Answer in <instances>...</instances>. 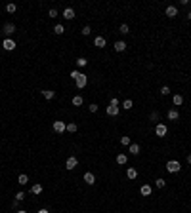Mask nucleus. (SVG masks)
Returning a JSON list of instances; mask_svg holds the SVG:
<instances>
[{
  "instance_id": "1",
  "label": "nucleus",
  "mask_w": 191,
  "mask_h": 213,
  "mask_svg": "<svg viewBox=\"0 0 191 213\" xmlns=\"http://www.w3.org/2000/svg\"><path fill=\"white\" fill-rule=\"evenodd\" d=\"M180 169H182V166H180L178 160H168L166 162V171L168 173H178Z\"/></svg>"
},
{
  "instance_id": "2",
  "label": "nucleus",
  "mask_w": 191,
  "mask_h": 213,
  "mask_svg": "<svg viewBox=\"0 0 191 213\" xmlns=\"http://www.w3.org/2000/svg\"><path fill=\"white\" fill-rule=\"evenodd\" d=\"M52 127H54V131H55V133H63V131H67V124H65V122H61V120H55Z\"/></svg>"
},
{
  "instance_id": "3",
  "label": "nucleus",
  "mask_w": 191,
  "mask_h": 213,
  "mask_svg": "<svg viewBox=\"0 0 191 213\" xmlns=\"http://www.w3.org/2000/svg\"><path fill=\"white\" fill-rule=\"evenodd\" d=\"M75 84H76V88H79V90L86 88V84H88V76L80 73V76H79V78H76V80H75Z\"/></svg>"
},
{
  "instance_id": "4",
  "label": "nucleus",
  "mask_w": 191,
  "mask_h": 213,
  "mask_svg": "<svg viewBox=\"0 0 191 213\" xmlns=\"http://www.w3.org/2000/svg\"><path fill=\"white\" fill-rule=\"evenodd\" d=\"M155 133H157V137H164L168 133L166 124H157V126H155Z\"/></svg>"
},
{
  "instance_id": "5",
  "label": "nucleus",
  "mask_w": 191,
  "mask_h": 213,
  "mask_svg": "<svg viewBox=\"0 0 191 213\" xmlns=\"http://www.w3.org/2000/svg\"><path fill=\"white\" fill-rule=\"evenodd\" d=\"M76 166H79V158H76V156H69L67 162H65V167L71 171V169H75Z\"/></svg>"
},
{
  "instance_id": "6",
  "label": "nucleus",
  "mask_w": 191,
  "mask_h": 213,
  "mask_svg": "<svg viewBox=\"0 0 191 213\" xmlns=\"http://www.w3.org/2000/svg\"><path fill=\"white\" fill-rule=\"evenodd\" d=\"M2 32L6 34V36H12V34L16 32V25H13V23H4V27H2Z\"/></svg>"
},
{
  "instance_id": "7",
  "label": "nucleus",
  "mask_w": 191,
  "mask_h": 213,
  "mask_svg": "<svg viewBox=\"0 0 191 213\" xmlns=\"http://www.w3.org/2000/svg\"><path fill=\"white\" fill-rule=\"evenodd\" d=\"M2 46H4V49H6V52H12V49H16V42H13L12 38H4Z\"/></svg>"
},
{
  "instance_id": "8",
  "label": "nucleus",
  "mask_w": 191,
  "mask_h": 213,
  "mask_svg": "<svg viewBox=\"0 0 191 213\" xmlns=\"http://www.w3.org/2000/svg\"><path fill=\"white\" fill-rule=\"evenodd\" d=\"M166 118L170 120V122H176V120L180 118V112H178V109H170V110L166 112Z\"/></svg>"
},
{
  "instance_id": "9",
  "label": "nucleus",
  "mask_w": 191,
  "mask_h": 213,
  "mask_svg": "<svg viewBox=\"0 0 191 213\" xmlns=\"http://www.w3.org/2000/svg\"><path fill=\"white\" fill-rule=\"evenodd\" d=\"M84 183H86V184H94L96 183V175L92 171H86V173H84Z\"/></svg>"
},
{
  "instance_id": "10",
  "label": "nucleus",
  "mask_w": 191,
  "mask_h": 213,
  "mask_svg": "<svg viewBox=\"0 0 191 213\" xmlns=\"http://www.w3.org/2000/svg\"><path fill=\"white\" fill-rule=\"evenodd\" d=\"M140 192H141V196H149L153 192V187H151V184H141Z\"/></svg>"
},
{
  "instance_id": "11",
  "label": "nucleus",
  "mask_w": 191,
  "mask_h": 213,
  "mask_svg": "<svg viewBox=\"0 0 191 213\" xmlns=\"http://www.w3.org/2000/svg\"><path fill=\"white\" fill-rule=\"evenodd\" d=\"M63 17H65L67 21L75 19V10H73V8H65V10H63Z\"/></svg>"
},
{
  "instance_id": "12",
  "label": "nucleus",
  "mask_w": 191,
  "mask_h": 213,
  "mask_svg": "<svg viewBox=\"0 0 191 213\" xmlns=\"http://www.w3.org/2000/svg\"><path fill=\"white\" fill-rule=\"evenodd\" d=\"M42 190H44V187H42L40 183H34L31 187V194H42Z\"/></svg>"
},
{
  "instance_id": "13",
  "label": "nucleus",
  "mask_w": 191,
  "mask_h": 213,
  "mask_svg": "<svg viewBox=\"0 0 191 213\" xmlns=\"http://www.w3.org/2000/svg\"><path fill=\"white\" fill-rule=\"evenodd\" d=\"M126 177H128V179H136V177H138V169L136 167H126Z\"/></svg>"
},
{
  "instance_id": "14",
  "label": "nucleus",
  "mask_w": 191,
  "mask_h": 213,
  "mask_svg": "<svg viewBox=\"0 0 191 213\" xmlns=\"http://www.w3.org/2000/svg\"><path fill=\"white\" fill-rule=\"evenodd\" d=\"M166 15L174 19L176 15H178V8H176V6H168V8H166Z\"/></svg>"
},
{
  "instance_id": "15",
  "label": "nucleus",
  "mask_w": 191,
  "mask_h": 213,
  "mask_svg": "<svg viewBox=\"0 0 191 213\" xmlns=\"http://www.w3.org/2000/svg\"><path fill=\"white\" fill-rule=\"evenodd\" d=\"M42 97L48 99V101H52V99L55 97V91H52V90H42Z\"/></svg>"
},
{
  "instance_id": "16",
  "label": "nucleus",
  "mask_w": 191,
  "mask_h": 213,
  "mask_svg": "<svg viewBox=\"0 0 191 213\" xmlns=\"http://www.w3.org/2000/svg\"><path fill=\"white\" fill-rule=\"evenodd\" d=\"M105 112H107V116H117L118 114V106H107V109H105Z\"/></svg>"
},
{
  "instance_id": "17",
  "label": "nucleus",
  "mask_w": 191,
  "mask_h": 213,
  "mask_svg": "<svg viewBox=\"0 0 191 213\" xmlns=\"http://www.w3.org/2000/svg\"><path fill=\"white\" fill-rule=\"evenodd\" d=\"M128 152H130L132 156H138V154H140V145H138V143H132L130 148H128Z\"/></svg>"
},
{
  "instance_id": "18",
  "label": "nucleus",
  "mask_w": 191,
  "mask_h": 213,
  "mask_svg": "<svg viewBox=\"0 0 191 213\" xmlns=\"http://www.w3.org/2000/svg\"><path fill=\"white\" fill-rule=\"evenodd\" d=\"M94 46L96 48H105V38L103 36H96L94 38Z\"/></svg>"
},
{
  "instance_id": "19",
  "label": "nucleus",
  "mask_w": 191,
  "mask_h": 213,
  "mask_svg": "<svg viewBox=\"0 0 191 213\" xmlns=\"http://www.w3.org/2000/svg\"><path fill=\"white\" fill-rule=\"evenodd\" d=\"M115 49H117V52H124V49H126V42L124 40H117L115 42Z\"/></svg>"
},
{
  "instance_id": "20",
  "label": "nucleus",
  "mask_w": 191,
  "mask_h": 213,
  "mask_svg": "<svg viewBox=\"0 0 191 213\" xmlns=\"http://www.w3.org/2000/svg\"><path fill=\"white\" fill-rule=\"evenodd\" d=\"M126 162H128V156L126 154H117V164L118 166H124Z\"/></svg>"
},
{
  "instance_id": "21",
  "label": "nucleus",
  "mask_w": 191,
  "mask_h": 213,
  "mask_svg": "<svg viewBox=\"0 0 191 213\" xmlns=\"http://www.w3.org/2000/svg\"><path fill=\"white\" fill-rule=\"evenodd\" d=\"M172 103H174L176 106H180V105L183 103V97H182L180 93H174V95H172Z\"/></svg>"
},
{
  "instance_id": "22",
  "label": "nucleus",
  "mask_w": 191,
  "mask_h": 213,
  "mask_svg": "<svg viewBox=\"0 0 191 213\" xmlns=\"http://www.w3.org/2000/svg\"><path fill=\"white\" fill-rule=\"evenodd\" d=\"M17 183H19V184H27V183H29V175H27V173H19Z\"/></svg>"
},
{
  "instance_id": "23",
  "label": "nucleus",
  "mask_w": 191,
  "mask_h": 213,
  "mask_svg": "<svg viewBox=\"0 0 191 213\" xmlns=\"http://www.w3.org/2000/svg\"><path fill=\"white\" fill-rule=\"evenodd\" d=\"M82 103H84L82 95H75V97H73V105H75V106H82Z\"/></svg>"
},
{
  "instance_id": "24",
  "label": "nucleus",
  "mask_w": 191,
  "mask_h": 213,
  "mask_svg": "<svg viewBox=\"0 0 191 213\" xmlns=\"http://www.w3.org/2000/svg\"><path fill=\"white\" fill-rule=\"evenodd\" d=\"M134 106V103H132V99H124L122 101V109H126V110H130Z\"/></svg>"
},
{
  "instance_id": "25",
  "label": "nucleus",
  "mask_w": 191,
  "mask_h": 213,
  "mask_svg": "<svg viewBox=\"0 0 191 213\" xmlns=\"http://www.w3.org/2000/svg\"><path fill=\"white\" fill-rule=\"evenodd\" d=\"M54 32H55V34H63V32H65V27H63L61 23H58V25L54 27Z\"/></svg>"
},
{
  "instance_id": "26",
  "label": "nucleus",
  "mask_w": 191,
  "mask_h": 213,
  "mask_svg": "<svg viewBox=\"0 0 191 213\" xmlns=\"http://www.w3.org/2000/svg\"><path fill=\"white\" fill-rule=\"evenodd\" d=\"M118 32H121V34H128L130 32V27L126 25V23H122L121 27H118Z\"/></svg>"
},
{
  "instance_id": "27",
  "label": "nucleus",
  "mask_w": 191,
  "mask_h": 213,
  "mask_svg": "<svg viewBox=\"0 0 191 213\" xmlns=\"http://www.w3.org/2000/svg\"><path fill=\"white\" fill-rule=\"evenodd\" d=\"M76 130H79V126H76L75 122H71V124H67V131H69V133H76Z\"/></svg>"
},
{
  "instance_id": "28",
  "label": "nucleus",
  "mask_w": 191,
  "mask_h": 213,
  "mask_svg": "<svg viewBox=\"0 0 191 213\" xmlns=\"http://www.w3.org/2000/svg\"><path fill=\"white\" fill-rule=\"evenodd\" d=\"M86 65H88V61L84 59V57H79V59H76V67L82 69V67H86Z\"/></svg>"
},
{
  "instance_id": "29",
  "label": "nucleus",
  "mask_w": 191,
  "mask_h": 213,
  "mask_svg": "<svg viewBox=\"0 0 191 213\" xmlns=\"http://www.w3.org/2000/svg\"><path fill=\"white\" fill-rule=\"evenodd\" d=\"M121 145H124V147H130V145H132L130 137H126V135H124V137H121Z\"/></svg>"
},
{
  "instance_id": "30",
  "label": "nucleus",
  "mask_w": 191,
  "mask_h": 213,
  "mask_svg": "<svg viewBox=\"0 0 191 213\" xmlns=\"http://www.w3.org/2000/svg\"><path fill=\"white\" fill-rule=\"evenodd\" d=\"M164 184H166L164 179H157V181H155V187H157V188H164Z\"/></svg>"
},
{
  "instance_id": "31",
  "label": "nucleus",
  "mask_w": 191,
  "mask_h": 213,
  "mask_svg": "<svg viewBox=\"0 0 191 213\" xmlns=\"http://www.w3.org/2000/svg\"><path fill=\"white\" fill-rule=\"evenodd\" d=\"M149 120L157 124V122H159V112H151V114H149Z\"/></svg>"
},
{
  "instance_id": "32",
  "label": "nucleus",
  "mask_w": 191,
  "mask_h": 213,
  "mask_svg": "<svg viewBox=\"0 0 191 213\" xmlns=\"http://www.w3.org/2000/svg\"><path fill=\"white\" fill-rule=\"evenodd\" d=\"M25 200V192H21V190H19V192L16 194V202H23Z\"/></svg>"
},
{
  "instance_id": "33",
  "label": "nucleus",
  "mask_w": 191,
  "mask_h": 213,
  "mask_svg": "<svg viewBox=\"0 0 191 213\" xmlns=\"http://www.w3.org/2000/svg\"><path fill=\"white\" fill-rule=\"evenodd\" d=\"M79 76H80V70H76V69H75V70H71V78H73V80H76Z\"/></svg>"
},
{
  "instance_id": "34",
  "label": "nucleus",
  "mask_w": 191,
  "mask_h": 213,
  "mask_svg": "<svg viewBox=\"0 0 191 213\" xmlns=\"http://www.w3.org/2000/svg\"><path fill=\"white\" fill-rule=\"evenodd\" d=\"M168 93H170V88H168V86H162V88H161V95H168Z\"/></svg>"
},
{
  "instance_id": "35",
  "label": "nucleus",
  "mask_w": 191,
  "mask_h": 213,
  "mask_svg": "<svg viewBox=\"0 0 191 213\" xmlns=\"http://www.w3.org/2000/svg\"><path fill=\"white\" fill-rule=\"evenodd\" d=\"M6 12H8V13H13V12H16V4H8V6H6Z\"/></svg>"
},
{
  "instance_id": "36",
  "label": "nucleus",
  "mask_w": 191,
  "mask_h": 213,
  "mask_svg": "<svg viewBox=\"0 0 191 213\" xmlns=\"http://www.w3.org/2000/svg\"><path fill=\"white\" fill-rule=\"evenodd\" d=\"M97 109H100V106H97L96 103H92V105H88V110H90V112H97Z\"/></svg>"
},
{
  "instance_id": "37",
  "label": "nucleus",
  "mask_w": 191,
  "mask_h": 213,
  "mask_svg": "<svg viewBox=\"0 0 191 213\" xmlns=\"http://www.w3.org/2000/svg\"><path fill=\"white\" fill-rule=\"evenodd\" d=\"M48 15H50V19H54V17H58V10H50V12H48Z\"/></svg>"
},
{
  "instance_id": "38",
  "label": "nucleus",
  "mask_w": 191,
  "mask_h": 213,
  "mask_svg": "<svg viewBox=\"0 0 191 213\" xmlns=\"http://www.w3.org/2000/svg\"><path fill=\"white\" fill-rule=\"evenodd\" d=\"M90 32H92V29H90L88 25H86V27H82V34H84V36H88Z\"/></svg>"
},
{
  "instance_id": "39",
  "label": "nucleus",
  "mask_w": 191,
  "mask_h": 213,
  "mask_svg": "<svg viewBox=\"0 0 191 213\" xmlns=\"http://www.w3.org/2000/svg\"><path fill=\"white\" fill-rule=\"evenodd\" d=\"M111 106H118V99L117 97H111V103H109Z\"/></svg>"
},
{
  "instance_id": "40",
  "label": "nucleus",
  "mask_w": 191,
  "mask_h": 213,
  "mask_svg": "<svg viewBox=\"0 0 191 213\" xmlns=\"http://www.w3.org/2000/svg\"><path fill=\"white\" fill-rule=\"evenodd\" d=\"M38 213H50V211H48L46 208H42V209H38Z\"/></svg>"
},
{
  "instance_id": "41",
  "label": "nucleus",
  "mask_w": 191,
  "mask_h": 213,
  "mask_svg": "<svg viewBox=\"0 0 191 213\" xmlns=\"http://www.w3.org/2000/svg\"><path fill=\"white\" fill-rule=\"evenodd\" d=\"M187 164H191V154H187Z\"/></svg>"
},
{
  "instance_id": "42",
  "label": "nucleus",
  "mask_w": 191,
  "mask_h": 213,
  "mask_svg": "<svg viewBox=\"0 0 191 213\" xmlns=\"http://www.w3.org/2000/svg\"><path fill=\"white\" fill-rule=\"evenodd\" d=\"M16 213H27V211H25V209H17Z\"/></svg>"
},
{
  "instance_id": "43",
  "label": "nucleus",
  "mask_w": 191,
  "mask_h": 213,
  "mask_svg": "<svg viewBox=\"0 0 191 213\" xmlns=\"http://www.w3.org/2000/svg\"><path fill=\"white\" fill-rule=\"evenodd\" d=\"M187 19H189V21H191V12H189V13H187Z\"/></svg>"
}]
</instances>
